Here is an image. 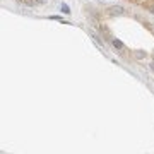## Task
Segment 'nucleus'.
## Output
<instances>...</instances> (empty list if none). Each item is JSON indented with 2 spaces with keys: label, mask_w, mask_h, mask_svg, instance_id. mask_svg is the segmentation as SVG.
I'll use <instances>...</instances> for the list:
<instances>
[{
  "label": "nucleus",
  "mask_w": 154,
  "mask_h": 154,
  "mask_svg": "<svg viewBox=\"0 0 154 154\" xmlns=\"http://www.w3.org/2000/svg\"><path fill=\"white\" fill-rule=\"evenodd\" d=\"M133 55H135V58H139V60H140V58H146V51H135V53H133Z\"/></svg>",
  "instance_id": "nucleus-3"
},
{
  "label": "nucleus",
  "mask_w": 154,
  "mask_h": 154,
  "mask_svg": "<svg viewBox=\"0 0 154 154\" xmlns=\"http://www.w3.org/2000/svg\"><path fill=\"white\" fill-rule=\"evenodd\" d=\"M60 9H62V12H63V14H70V9H69V5L62 4V5H60Z\"/></svg>",
  "instance_id": "nucleus-4"
},
{
  "label": "nucleus",
  "mask_w": 154,
  "mask_h": 154,
  "mask_svg": "<svg viewBox=\"0 0 154 154\" xmlns=\"http://www.w3.org/2000/svg\"><path fill=\"white\" fill-rule=\"evenodd\" d=\"M153 31H154V28H153Z\"/></svg>",
  "instance_id": "nucleus-8"
},
{
  "label": "nucleus",
  "mask_w": 154,
  "mask_h": 154,
  "mask_svg": "<svg viewBox=\"0 0 154 154\" xmlns=\"http://www.w3.org/2000/svg\"><path fill=\"white\" fill-rule=\"evenodd\" d=\"M153 2H154V0H153Z\"/></svg>",
  "instance_id": "nucleus-9"
},
{
  "label": "nucleus",
  "mask_w": 154,
  "mask_h": 154,
  "mask_svg": "<svg viewBox=\"0 0 154 154\" xmlns=\"http://www.w3.org/2000/svg\"><path fill=\"white\" fill-rule=\"evenodd\" d=\"M149 69H151V70L154 72V62H151V63H149Z\"/></svg>",
  "instance_id": "nucleus-6"
},
{
  "label": "nucleus",
  "mask_w": 154,
  "mask_h": 154,
  "mask_svg": "<svg viewBox=\"0 0 154 154\" xmlns=\"http://www.w3.org/2000/svg\"><path fill=\"white\" fill-rule=\"evenodd\" d=\"M43 2H45V0H38V4H43Z\"/></svg>",
  "instance_id": "nucleus-7"
},
{
  "label": "nucleus",
  "mask_w": 154,
  "mask_h": 154,
  "mask_svg": "<svg viewBox=\"0 0 154 154\" xmlns=\"http://www.w3.org/2000/svg\"><path fill=\"white\" fill-rule=\"evenodd\" d=\"M146 7H147V10L151 12V14H154V2L151 0V4H146Z\"/></svg>",
  "instance_id": "nucleus-5"
},
{
  "label": "nucleus",
  "mask_w": 154,
  "mask_h": 154,
  "mask_svg": "<svg viewBox=\"0 0 154 154\" xmlns=\"http://www.w3.org/2000/svg\"><path fill=\"white\" fill-rule=\"evenodd\" d=\"M122 14H123V7H120V5L110 7V15H122Z\"/></svg>",
  "instance_id": "nucleus-1"
},
{
  "label": "nucleus",
  "mask_w": 154,
  "mask_h": 154,
  "mask_svg": "<svg viewBox=\"0 0 154 154\" xmlns=\"http://www.w3.org/2000/svg\"><path fill=\"white\" fill-rule=\"evenodd\" d=\"M111 45L115 46L117 50H125V45L120 41V40H117V38H111Z\"/></svg>",
  "instance_id": "nucleus-2"
}]
</instances>
